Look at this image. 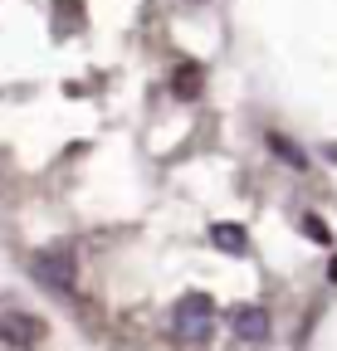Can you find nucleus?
Segmentation results:
<instances>
[{
	"mask_svg": "<svg viewBox=\"0 0 337 351\" xmlns=\"http://www.w3.org/2000/svg\"><path fill=\"white\" fill-rule=\"evenodd\" d=\"M176 337L186 341V346H205L210 337H216V302H210L205 293H191L181 307H176Z\"/></svg>",
	"mask_w": 337,
	"mask_h": 351,
	"instance_id": "1",
	"label": "nucleus"
},
{
	"mask_svg": "<svg viewBox=\"0 0 337 351\" xmlns=\"http://www.w3.org/2000/svg\"><path fill=\"white\" fill-rule=\"evenodd\" d=\"M30 269H34V278H39V283L54 288V293H73V283H78L73 254H64V249H45V254H34V258H30Z\"/></svg>",
	"mask_w": 337,
	"mask_h": 351,
	"instance_id": "2",
	"label": "nucleus"
},
{
	"mask_svg": "<svg viewBox=\"0 0 337 351\" xmlns=\"http://www.w3.org/2000/svg\"><path fill=\"white\" fill-rule=\"evenodd\" d=\"M39 337H45V322H34V317H25V313H0V341H5V346L25 351V346H34Z\"/></svg>",
	"mask_w": 337,
	"mask_h": 351,
	"instance_id": "3",
	"label": "nucleus"
},
{
	"mask_svg": "<svg viewBox=\"0 0 337 351\" xmlns=\"http://www.w3.org/2000/svg\"><path fill=\"white\" fill-rule=\"evenodd\" d=\"M230 332L240 337V341H264L269 337V313L264 307H235V317H230Z\"/></svg>",
	"mask_w": 337,
	"mask_h": 351,
	"instance_id": "4",
	"label": "nucleus"
},
{
	"mask_svg": "<svg viewBox=\"0 0 337 351\" xmlns=\"http://www.w3.org/2000/svg\"><path fill=\"white\" fill-rule=\"evenodd\" d=\"M264 142H269V152H274L283 166H293V171H303V166H308V152H303V147H293V142L283 137V132H269Z\"/></svg>",
	"mask_w": 337,
	"mask_h": 351,
	"instance_id": "5",
	"label": "nucleus"
},
{
	"mask_svg": "<svg viewBox=\"0 0 337 351\" xmlns=\"http://www.w3.org/2000/svg\"><path fill=\"white\" fill-rule=\"evenodd\" d=\"M172 93H176V98H186V103H191V98H200V69H196V64H181V69L172 73Z\"/></svg>",
	"mask_w": 337,
	"mask_h": 351,
	"instance_id": "6",
	"label": "nucleus"
},
{
	"mask_svg": "<svg viewBox=\"0 0 337 351\" xmlns=\"http://www.w3.org/2000/svg\"><path fill=\"white\" fill-rule=\"evenodd\" d=\"M210 239H216V249H225V254H244V249H249V239H244L240 225H216V230H210Z\"/></svg>",
	"mask_w": 337,
	"mask_h": 351,
	"instance_id": "7",
	"label": "nucleus"
},
{
	"mask_svg": "<svg viewBox=\"0 0 337 351\" xmlns=\"http://www.w3.org/2000/svg\"><path fill=\"white\" fill-rule=\"evenodd\" d=\"M303 230H308V239H313V244H327V239H332V230L323 225L318 215H303Z\"/></svg>",
	"mask_w": 337,
	"mask_h": 351,
	"instance_id": "8",
	"label": "nucleus"
},
{
	"mask_svg": "<svg viewBox=\"0 0 337 351\" xmlns=\"http://www.w3.org/2000/svg\"><path fill=\"white\" fill-rule=\"evenodd\" d=\"M327 278H332V283H337V258H332V263H327Z\"/></svg>",
	"mask_w": 337,
	"mask_h": 351,
	"instance_id": "9",
	"label": "nucleus"
},
{
	"mask_svg": "<svg viewBox=\"0 0 337 351\" xmlns=\"http://www.w3.org/2000/svg\"><path fill=\"white\" fill-rule=\"evenodd\" d=\"M327 156H332V161H337V142H332V147H327Z\"/></svg>",
	"mask_w": 337,
	"mask_h": 351,
	"instance_id": "10",
	"label": "nucleus"
}]
</instances>
